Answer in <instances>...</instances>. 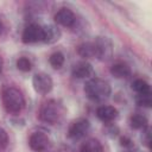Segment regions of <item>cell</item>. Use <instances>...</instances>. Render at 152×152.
<instances>
[{"instance_id": "16", "label": "cell", "mask_w": 152, "mask_h": 152, "mask_svg": "<svg viewBox=\"0 0 152 152\" xmlns=\"http://www.w3.org/2000/svg\"><path fill=\"white\" fill-rule=\"evenodd\" d=\"M129 126L134 129H145L147 127V118L142 114H133L129 118Z\"/></svg>"}, {"instance_id": "18", "label": "cell", "mask_w": 152, "mask_h": 152, "mask_svg": "<svg viewBox=\"0 0 152 152\" xmlns=\"http://www.w3.org/2000/svg\"><path fill=\"white\" fill-rule=\"evenodd\" d=\"M64 61H65L64 55H63L62 52H59V51L53 52V53L50 56V58H49V62H50L51 66L55 68V69H59V68H62L63 64H64Z\"/></svg>"}, {"instance_id": "2", "label": "cell", "mask_w": 152, "mask_h": 152, "mask_svg": "<svg viewBox=\"0 0 152 152\" xmlns=\"http://www.w3.org/2000/svg\"><path fill=\"white\" fill-rule=\"evenodd\" d=\"M2 104L8 113H19L25 107V97L23 93L14 87H7L2 90Z\"/></svg>"}, {"instance_id": "21", "label": "cell", "mask_w": 152, "mask_h": 152, "mask_svg": "<svg viewBox=\"0 0 152 152\" xmlns=\"http://www.w3.org/2000/svg\"><path fill=\"white\" fill-rule=\"evenodd\" d=\"M7 145H8V135H7V132L2 127H0V152L2 150H5Z\"/></svg>"}, {"instance_id": "1", "label": "cell", "mask_w": 152, "mask_h": 152, "mask_svg": "<svg viewBox=\"0 0 152 152\" xmlns=\"http://www.w3.org/2000/svg\"><path fill=\"white\" fill-rule=\"evenodd\" d=\"M84 93L87 97L90 99L91 101L101 102L109 97L112 93V88L107 81L99 77H93L89 81H87L84 86Z\"/></svg>"}, {"instance_id": "13", "label": "cell", "mask_w": 152, "mask_h": 152, "mask_svg": "<svg viewBox=\"0 0 152 152\" xmlns=\"http://www.w3.org/2000/svg\"><path fill=\"white\" fill-rule=\"evenodd\" d=\"M131 72V66L125 62H116L110 66V74L116 78H127Z\"/></svg>"}, {"instance_id": "14", "label": "cell", "mask_w": 152, "mask_h": 152, "mask_svg": "<svg viewBox=\"0 0 152 152\" xmlns=\"http://www.w3.org/2000/svg\"><path fill=\"white\" fill-rule=\"evenodd\" d=\"M77 53L83 58H93L96 57L95 44L90 42H84L77 46Z\"/></svg>"}, {"instance_id": "11", "label": "cell", "mask_w": 152, "mask_h": 152, "mask_svg": "<svg viewBox=\"0 0 152 152\" xmlns=\"http://www.w3.org/2000/svg\"><path fill=\"white\" fill-rule=\"evenodd\" d=\"M96 115L103 122H112L119 116V112L113 106H100L96 109Z\"/></svg>"}, {"instance_id": "3", "label": "cell", "mask_w": 152, "mask_h": 152, "mask_svg": "<svg viewBox=\"0 0 152 152\" xmlns=\"http://www.w3.org/2000/svg\"><path fill=\"white\" fill-rule=\"evenodd\" d=\"M64 113H65V109L62 103H59L56 100H49L42 104L39 110V118L42 121L46 124L55 125L63 119Z\"/></svg>"}, {"instance_id": "7", "label": "cell", "mask_w": 152, "mask_h": 152, "mask_svg": "<svg viewBox=\"0 0 152 152\" xmlns=\"http://www.w3.org/2000/svg\"><path fill=\"white\" fill-rule=\"evenodd\" d=\"M89 128H90L89 121L84 118H80V119L72 121V124L69 126L68 137L74 140H77V139L84 137L87 134V132L89 131Z\"/></svg>"}, {"instance_id": "24", "label": "cell", "mask_w": 152, "mask_h": 152, "mask_svg": "<svg viewBox=\"0 0 152 152\" xmlns=\"http://www.w3.org/2000/svg\"><path fill=\"white\" fill-rule=\"evenodd\" d=\"M2 66H4V61H2V57L0 56V72L2 71Z\"/></svg>"}, {"instance_id": "4", "label": "cell", "mask_w": 152, "mask_h": 152, "mask_svg": "<svg viewBox=\"0 0 152 152\" xmlns=\"http://www.w3.org/2000/svg\"><path fill=\"white\" fill-rule=\"evenodd\" d=\"M32 84H33V88L37 93L45 95V94L51 91V89L53 87V81H52L50 75H48L45 72H38L33 76Z\"/></svg>"}, {"instance_id": "12", "label": "cell", "mask_w": 152, "mask_h": 152, "mask_svg": "<svg viewBox=\"0 0 152 152\" xmlns=\"http://www.w3.org/2000/svg\"><path fill=\"white\" fill-rule=\"evenodd\" d=\"M61 30L55 25H45L43 26V42L46 44L56 43L61 38Z\"/></svg>"}, {"instance_id": "23", "label": "cell", "mask_w": 152, "mask_h": 152, "mask_svg": "<svg viewBox=\"0 0 152 152\" xmlns=\"http://www.w3.org/2000/svg\"><path fill=\"white\" fill-rule=\"evenodd\" d=\"M6 30H7V26H6V23H5V20L0 17V36H2L5 32H6Z\"/></svg>"}, {"instance_id": "10", "label": "cell", "mask_w": 152, "mask_h": 152, "mask_svg": "<svg viewBox=\"0 0 152 152\" xmlns=\"http://www.w3.org/2000/svg\"><path fill=\"white\" fill-rule=\"evenodd\" d=\"M71 74L76 78H88L94 74V69L91 64L87 61H81L74 64L71 69Z\"/></svg>"}, {"instance_id": "15", "label": "cell", "mask_w": 152, "mask_h": 152, "mask_svg": "<svg viewBox=\"0 0 152 152\" xmlns=\"http://www.w3.org/2000/svg\"><path fill=\"white\" fill-rule=\"evenodd\" d=\"M80 152H103V147L97 139L90 138V139H87L81 145Z\"/></svg>"}, {"instance_id": "8", "label": "cell", "mask_w": 152, "mask_h": 152, "mask_svg": "<svg viewBox=\"0 0 152 152\" xmlns=\"http://www.w3.org/2000/svg\"><path fill=\"white\" fill-rule=\"evenodd\" d=\"M30 147L36 152L45 151L50 145V138L44 132H33L28 138Z\"/></svg>"}, {"instance_id": "5", "label": "cell", "mask_w": 152, "mask_h": 152, "mask_svg": "<svg viewBox=\"0 0 152 152\" xmlns=\"http://www.w3.org/2000/svg\"><path fill=\"white\" fill-rule=\"evenodd\" d=\"M21 39L26 44H33L38 42H43V26L39 24H30L24 28L21 34Z\"/></svg>"}, {"instance_id": "22", "label": "cell", "mask_w": 152, "mask_h": 152, "mask_svg": "<svg viewBox=\"0 0 152 152\" xmlns=\"http://www.w3.org/2000/svg\"><path fill=\"white\" fill-rule=\"evenodd\" d=\"M120 144H121V146H125V147H131V146L133 145V144H132V140H131L128 137H121Z\"/></svg>"}, {"instance_id": "19", "label": "cell", "mask_w": 152, "mask_h": 152, "mask_svg": "<svg viewBox=\"0 0 152 152\" xmlns=\"http://www.w3.org/2000/svg\"><path fill=\"white\" fill-rule=\"evenodd\" d=\"M135 102H137V104H139V106H141V107L150 108L151 104H152L151 93H146V94H137Z\"/></svg>"}, {"instance_id": "20", "label": "cell", "mask_w": 152, "mask_h": 152, "mask_svg": "<svg viewBox=\"0 0 152 152\" xmlns=\"http://www.w3.org/2000/svg\"><path fill=\"white\" fill-rule=\"evenodd\" d=\"M17 68L20 70V71H30L31 68H32V63L31 61L27 58V57H20L18 61H17Z\"/></svg>"}, {"instance_id": "17", "label": "cell", "mask_w": 152, "mask_h": 152, "mask_svg": "<svg viewBox=\"0 0 152 152\" xmlns=\"http://www.w3.org/2000/svg\"><path fill=\"white\" fill-rule=\"evenodd\" d=\"M132 89L137 93V94H146V93H151V88L150 84L142 80V78H137L133 81L132 83Z\"/></svg>"}, {"instance_id": "6", "label": "cell", "mask_w": 152, "mask_h": 152, "mask_svg": "<svg viewBox=\"0 0 152 152\" xmlns=\"http://www.w3.org/2000/svg\"><path fill=\"white\" fill-rule=\"evenodd\" d=\"M96 49V57L101 61H107L113 55V44L108 37H97L94 42Z\"/></svg>"}, {"instance_id": "9", "label": "cell", "mask_w": 152, "mask_h": 152, "mask_svg": "<svg viewBox=\"0 0 152 152\" xmlns=\"http://www.w3.org/2000/svg\"><path fill=\"white\" fill-rule=\"evenodd\" d=\"M55 21L62 26H65V27H72L76 23V15L75 13L70 10V8H66V7H62L59 8L56 14H55Z\"/></svg>"}]
</instances>
